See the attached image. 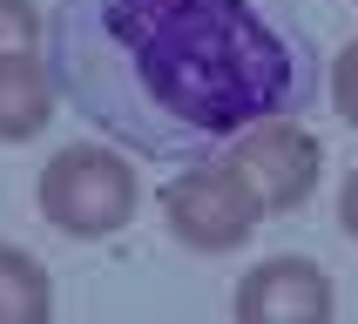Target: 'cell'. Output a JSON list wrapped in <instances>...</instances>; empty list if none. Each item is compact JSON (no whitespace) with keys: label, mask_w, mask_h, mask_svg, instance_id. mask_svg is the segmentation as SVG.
Here are the masks:
<instances>
[{"label":"cell","mask_w":358,"mask_h":324,"mask_svg":"<svg viewBox=\"0 0 358 324\" xmlns=\"http://www.w3.org/2000/svg\"><path fill=\"white\" fill-rule=\"evenodd\" d=\"M55 318V277L34 250L0 243V324H48Z\"/></svg>","instance_id":"obj_7"},{"label":"cell","mask_w":358,"mask_h":324,"mask_svg":"<svg viewBox=\"0 0 358 324\" xmlns=\"http://www.w3.org/2000/svg\"><path fill=\"white\" fill-rule=\"evenodd\" d=\"M55 68L34 47H7L0 54V142H34L55 122Z\"/></svg>","instance_id":"obj_6"},{"label":"cell","mask_w":358,"mask_h":324,"mask_svg":"<svg viewBox=\"0 0 358 324\" xmlns=\"http://www.w3.org/2000/svg\"><path fill=\"white\" fill-rule=\"evenodd\" d=\"M230 162L243 169V182L257 189L264 216H291L318 196V176H324V142L304 128V115H271V122H250L237 142H230Z\"/></svg>","instance_id":"obj_4"},{"label":"cell","mask_w":358,"mask_h":324,"mask_svg":"<svg viewBox=\"0 0 358 324\" xmlns=\"http://www.w3.org/2000/svg\"><path fill=\"white\" fill-rule=\"evenodd\" d=\"M331 101H338V115L358 128V40H345V54L331 61Z\"/></svg>","instance_id":"obj_9"},{"label":"cell","mask_w":358,"mask_h":324,"mask_svg":"<svg viewBox=\"0 0 358 324\" xmlns=\"http://www.w3.org/2000/svg\"><path fill=\"white\" fill-rule=\"evenodd\" d=\"M61 101L149 162H203L250 122L311 115L324 54L298 0H55Z\"/></svg>","instance_id":"obj_1"},{"label":"cell","mask_w":358,"mask_h":324,"mask_svg":"<svg viewBox=\"0 0 358 324\" xmlns=\"http://www.w3.org/2000/svg\"><path fill=\"white\" fill-rule=\"evenodd\" d=\"M41 34H48V20H41L34 0H0V54L7 47H34Z\"/></svg>","instance_id":"obj_8"},{"label":"cell","mask_w":358,"mask_h":324,"mask_svg":"<svg viewBox=\"0 0 358 324\" xmlns=\"http://www.w3.org/2000/svg\"><path fill=\"white\" fill-rule=\"evenodd\" d=\"M34 202L48 216V230H61L68 243H101L115 230H129L142 182L129 169V156L101 149V142H68V149L48 156V169L34 182Z\"/></svg>","instance_id":"obj_2"},{"label":"cell","mask_w":358,"mask_h":324,"mask_svg":"<svg viewBox=\"0 0 358 324\" xmlns=\"http://www.w3.org/2000/svg\"><path fill=\"white\" fill-rule=\"evenodd\" d=\"M230 311H237L243 324H331L338 297H331L324 263H311V257H264L257 270L237 284Z\"/></svg>","instance_id":"obj_5"},{"label":"cell","mask_w":358,"mask_h":324,"mask_svg":"<svg viewBox=\"0 0 358 324\" xmlns=\"http://www.w3.org/2000/svg\"><path fill=\"white\" fill-rule=\"evenodd\" d=\"M338 223H345V237L358 243V169L345 176V189H338Z\"/></svg>","instance_id":"obj_10"},{"label":"cell","mask_w":358,"mask_h":324,"mask_svg":"<svg viewBox=\"0 0 358 324\" xmlns=\"http://www.w3.org/2000/svg\"><path fill=\"white\" fill-rule=\"evenodd\" d=\"M156 209L169 223V237L182 250H196V257L237 250V243L257 237V223H264V202L243 182L237 162H189L182 176H169L156 189Z\"/></svg>","instance_id":"obj_3"}]
</instances>
